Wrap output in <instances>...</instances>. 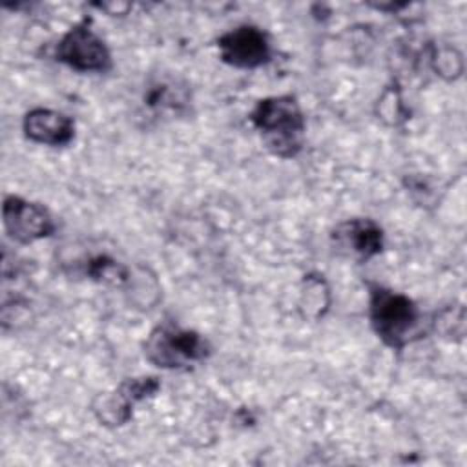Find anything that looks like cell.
Returning <instances> with one entry per match:
<instances>
[{"label":"cell","instance_id":"6da1fadb","mask_svg":"<svg viewBox=\"0 0 467 467\" xmlns=\"http://www.w3.org/2000/svg\"><path fill=\"white\" fill-rule=\"evenodd\" d=\"M368 321L378 339L394 350H401L425 334V316L418 303L378 283L368 285Z\"/></svg>","mask_w":467,"mask_h":467},{"label":"cell","instance_id":"ba28073f","mask_svg":"<svg viewBox=\"0 0 467 467\" xmlns=\"http://www.w3.org/2000/svg\"><path fill=\"white\" fill-rule=\"evenodd\" d=\"M330 244L337 255L354 263H367L381 254L385 234L374 219L352 217L332 228Z\"/></svg>","mask_w":467,"mask_h":467},{"label":"cell","instance_id":"8992f818","mask_svg":"<svg viewBox=\"0 0 467 467\" xmlns=\"http://www.w3.org/2000/svg\"><path fill=\"white\" fill-rule=\"evenodd\" d=\"M217 47L221 60L235 69H257L272 58L268 35L254 24H241L223 33Z\"/></svg>","mask_w":467,"mask_h":467},{"label":"cell","instance_id":"7c38bea8","mask_svg":"<svg viewBox=\"0 0 467 467\" xmlns=\"http://www.w3.org/2000/svg\"><path fill=\"white\" fill-rule=\"evenodd\" d=\"M144 100L155 111L170 109V111L179 113L186 106L188 97H186V91L182 88H179L177 84L161 80V82H155L153 86H150Z\"/></svg>","mask_w":467,"mask_h":467},{"label":"cell","instance_id":"5b68a950","mask_svg":"<svg viewBox=\"0 0 467 467\" xmlns=\"http://www.w3.org/2000/svg\"><path fill=\"white\" fill-rule=\"evenodd\" d=\"M57 62L78 73H106L111 69V51L88 22L69 27L55 46Z\"/></svg>","mask_w":467,"mask_h":467},{"label":"cell","instance_id":"3957f363","mask_svg":"<svg viewBox=\"0 0 467 467\" xmlns=\"http://www.w3.org/2000/svg\"><path fill=\"white\" fill-rule=\"evenodd\" d=\"M142 352L146 361L162 370H188L210 358L212 345L197 330L162 321L146 336Z\"/></svg>","mask_w":467,"mask_h":467},{"label":"cell","instance_id":"7a4b0ae2","mask_svg":"<svg viewBox=\"0 0 467 467\" xmlns=\"http://www.w3.org/2000/svg\"><path fill=\"white\" fill-rule=\"evenodd\" d=\"M250 122L265 148L279 159H294L305 146L306 120L294 95H270L255 102Z\"/></svg>","mask_w":467,"mask_h":467},{"label":"cell","instance_id":"8fae6325","mask_svg":"<svg viewBox=\"0 0 467 467\" xmlns=\"http://www.w3.org/2000/svg\"><path fill=\"white\" fill-rule=\"evenodd\" d=\"M84 275L91 281L120 286L130 279L128 268L109 254H97L84 263Z\"/></svg>","mask_w":467,"mask_h":467},{"label":"cell","instance_id":"9c48e42d","mask_svg":"<svg viewBox=\"0 0 467 467\" xmlns=\"http://www.w3.org/2000/svg\"><path fill=\"white\" fill-rule=\"evenodd\" d=\"M22 131L31 142L60 148L75 139V122L62 111L33 108L22 119Z\"/></svg>","mask_w":467,"mask_h":467},{"label":"cell","instance_id":"277c9868","mask_svg":"<svg viewBox=\"0 0 467 467\" xmlns=\"http://www.w3.org/2000/svg\"><path fill=\"white\" fill-rule=\"evenodd\" d=\"M161 389V381L155 376H133L122 379L117 387L97 394L91 401V414L108 429L126 425L135 412V407L146 400H151Z\"/></svg>","mask_w":467,"mask_h":467},{"label":"cell","instance_id":"30bf717a","mask_svg":"<svg viewBox=\"0 0 467 467\" xmlns=\"http://www.w3.org/2000/svg\"><path fill=\"white\" fill-rule=\"evenodd\" d=\"M330 305L328 286L319 274H308L303 277L299 310L308 319H319L325 316Z\"/></svg>","mask_w":467,"mask_h":467},{"label":"cell","instance_id":"52a82bcc","mask_svg":"<svg viewBox=\"0 0 467 467\" xmlns=\"http://www.w3.org/2000/svg\"><path fill=\"white\" fill-rule=\"evenodd\" d=\"M2 217L7 235L20 244H31L55 232L51 212L44 204L18 195H7L4 199Z\"/></svg>","mask_w":467,"mask_h":467}]
</instances>
